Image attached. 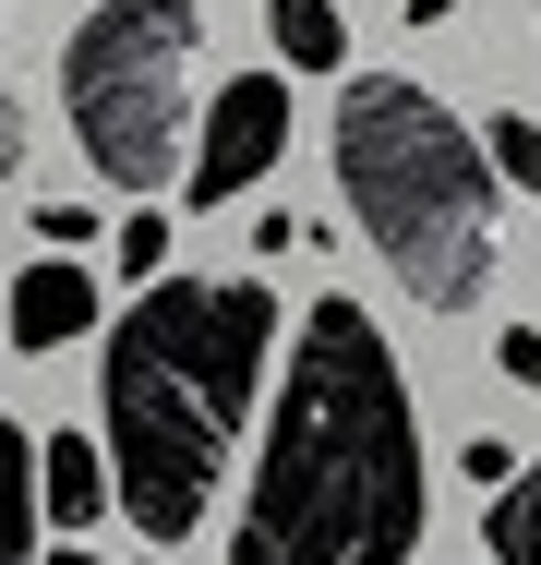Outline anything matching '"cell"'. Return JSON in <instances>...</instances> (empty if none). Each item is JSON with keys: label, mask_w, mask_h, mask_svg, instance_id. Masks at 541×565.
I'll return each mask as SVG.
<instances>
[{"label": "cell", "mask_w": 541, "mask_h": 565, "mask_svg": "<svg viewBox=\"0 0 541 565\" xmlns=\"http://www.w3.org/2000/svg\"><path fill=\"white\" fill-rule=\"evenodd\" d=\"M422 554V409L361 301H314L253 457L229 565H410Z\"/></svg>", "instance_id": "obj_1"}, {"label": "cell", "mask_w": 541, "mask_h": 565, "mask_svg": "<svg viewBox=\"0 0 541 565\" xmlns=\"http://www.w3.org/2000/svg\"><path fill=\"white\" fill-rule=\"evenodd\" d=\"M277 349L265 277H157L97 361V457L145 542H193L216 505V457L241 446L253 385Z\"/></svg>", "instance_id": "obj_2"}, {"label": "cell", "mask_w": 541, "mask_h": 565, "mask_svg": "<svg viewBox=\"0 0 541 565\" xmlns=\"http://www.w3.org/2000/svg\"><path fill=\"white\" fill-rule=\"evenodd\" d=\"M337 193L373 241V265L422 301V313H469L494 277V157L481 132L410 73H361L337 97Z\"/></svg>", "instance_id": "obj_3"}, {"label": "cell", "mask_w": 541, "mask_h": 565, "mask_svg": "<svg viewBox=\"0 0 541 565\" xmlns=\"http://www.w3.org/2000/svg\"><path fill=\"white\" fill-rule=\"evenodd\" d=\"M193 49H205V12L193 0H85L73 49H61V109L85 169L120 193H157L181 181L193 157Z\"/></svg>", "instance_id": "obj_4"}, {"label": "cell", "mask_w": 541, "mask_h": 565, "mask_svg": "<svg viewBox=\"0 0 541 565\" xmlns=\"http://www.w3.org/2000/svg\"><path fill=\"white\" fill-rule=\"evenodd\" d=\"M277 157H289V85H277V73H229V85H216V109L193 120L181 193L216 217V205H241V193H253Z\"/></svg>", "instance_id": "obj_5"}, {"label": "cell", "mask_w": 541, "mask_h": 565, "mask_svg": "<svg viewBox=\"0 0 541 565\" xmlns=\"http://www.w3.org/2000/svg\"><path fill=\"white\" fill-rule=\"evenodd\" d=\"M0 326H12V349H24V361H36V349H73V338H97V277H85L73 253H49V265H24V277H12Z\"/></svg>", "instance_id": "obj_6"}, {"label": "cell", "mask_w": 541, "mask_h": 565, "mask_svg": "<svg viewBox=\"0 0 541 565\" xmlns=\"http://www.w3.org/2000/svg\"><path fill=\"white\" fill-rule=\"evenodd\" d=\"M36 518H49V530H97V518H108L97 434H49V446H36Z\"/></svg>", "instance_id": "obj_7"}, {"label": "cell", "mask_w": 541, "mask_h": 565, "mask_svg": "<svg viewBox=\"0 0 541 565\" xmlns=\"http://www.w3.org/2000/svg\"><path fill=\"white\" fill-rule=\"evenodd\" d=\"M265 36H277L289 73H337L349 61V12L337 0H265Z\"/></svg>", "instance_id": "obj_8"}, {"label": "cell", "mask_w": 541, "mask_h": 565, "mask_svg": "<svg viewBox=\"0 0 541 565\" xmlns=\"http://www.w3.org/2000/svg\"><path fill=\"white\" fill-rule=\"evenodd\" d=\"M0 565H36V446L0 409Z\"/></svg>", "instance_id": "obj_9"}, {"label": "cell", "mask_w": 541, "mask_h": 565, "mask_svg": "<svg viewBox=\"0 0 541 565\" xmlns=\"http://www.w3.org/2000/svg\"><path fill=\"white\" fill-rule=\"evenodd\" d=\"M481 565H541V457L481 505Z\"/></svg>", "instance_id": "obj_10"}, {"label": "cell", "mask_w": 541, "mask_h": 565, "mask_svg": "<svg viewBox=\"0 0 541 565\" xmlns=\"http://www.w3.org/2000/svg\"><path fill=\"white\" fill-rule=\"evenodd\" d=\"M481 157H494V169H506V181H518V193H530V205H541V120L494 109V132H481Z\"/></svg>", "instance_id": "obj_11"}, {"label": "cell", "mask_w": 541, "mask_h": 565, "mask_svg": "<svg viewBox=\"0 0 541 565\" xmlns=\"http://www.w3.org/2000/svg\"><path fill=\"white\" fill-rule=\"evenodd\" d=\"M157 265H169V217L132 205V217H120V277H157Z\"/></svg>", "instance_id": "obj_12"}, {"label": "cell", "mask_w": 541, "mask_h": 565, "mask_svg": "<svg viewBox=\"0 0 541 565\" xmlns=\"http://www.w3.org/2000/svg\"><path fill=\"white\" fill-rule=\"evenodd\" d=\"M494 361H506V385H541V326H506Z\"/></svg>", "instance_id": "obj_13"}, {"label": "cell", "mask_w": 541, "mask_h": 565, "mask_svg": "<svg viewBox=\"0 0 541 565\" xmlns=\"http://www.w3.org/2000/svg\"><path fill=\"white\" fill-rule=\"evenodd\" d=\"M506 457H518V446H506V434H481V446H469V481H481V493H506V481H518Z\"/></svg>", "instance_id": "obj_14"}, {"label": "cell", "mask_w": 541, "mask_h": 565, "mask_svg": "<svg viewBox=\"0 0 541 565\" xmlns=\"http://www.w3.org/2000/svg\"><path fill=\"white\" fill-rule=\"evenodd\" d=\"M36 241H61V253H73V241H97V217H85V205H36Z\"/></svg>", "instance_id": "obj_15"}, {"label": "cell", "mask_w": 541, "mask_h": 565, "mask_svg": "<svg viewBox=\"0 0 541 565\" xmlns=\"http://www.w3.org/2000/svg\"><path fill=\"white\" fill-rule=\"evenodd\" d=\"M24 169V97H0V181Z\"/></svg>", "instance_id": "obj_16"}, {"label": "cell", "mask_w": 541, "mask_h": 565, "mask_svg": "<svg viewBox=\"0 0 541 565\" xmlns=\"http://www.w3.org/2000/svg\"><path fill=\"white\" fill-rule=\"evenodd\" d=\"M36 565H108V554H36Z\"/></svg>", "instance_id": "obj_17"}]
</instances>
